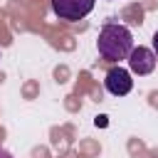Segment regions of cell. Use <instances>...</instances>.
I'll return each instance as SVG.
<instances>
[{
  "label": "cell",
  "instance_id": "obj_1",
  "mask_svg": "<svg viewBox=\"0 0 158 158\" xmlns=\"http://www.w3.org/2000/svg\"><path fill=\"white\" fill-rule=\"evenodd\" d=\"M96 47H99V54L106 62H121L133 49V35H131V30L126 25L109 22V25L101 27L99 40H96Z\"/></svg>",
  "mask_w": 158,
  "mask_h": 158
},
{
  "label": "cell",
  "instance_id": "obj_2",
  "mask_svg": "<svg viewBox=\"0 0 158 158\" xmlns=\"http://www.w3.org/2000/svg\"><path fill=\"white\" fill-rule=\"evenodd\" d=\"M52 2V10L59 20H67V22H77L81 17H86L91 10H94V2L96 0H49Z\"/></svg>",
  "mask_w": 158,
  "mask_h": 158
},
{
  "label": "cell",
  "instance_id": "obj_3",
  "mask_svg": "<svg viewBox=\"0 0 158 158\" xmlns=\"http://www.w3.org/2000/svg\"><path fill=\"white\" fill-rule=\"evenodd\" d=\"M126 59H128V69H131L133 74H141V77H143V74H151V72L156 69V59H158V57H156L153 49L138 44V47L131 49V54H128Z\"/></svg>",
  "mask_w": 158,
  "mask_h": 158
},
{
  "label": "cell",
  "instance_id": "obj_4",
  "mask_svg": "<svg viewBox=\"0 0 158 158\" xmlns=\"http://www.w3.org/2000/svg\"><path fill=\"white\" fill-rule=\"evenodd\" d=\"M106 91L114 94V96H126L131 89H133V79H131V72L123 69V67H114L106 72Z\"/></svg>",
  "mask_w": 158,
  "mask_h": 158
},
{
  "label": "cell",
  "instance_id": "obj_5",
  "mask_svg": "<svg viewBox=\"0 0 158 158\" xmlns=\"http://www.w3.org/2000/svg\"><path fill=\"white\" fill-rule=\"evenodd\" d=\"M153 52H156V57H158V30L153 32Z\"/></svg>",
  "mask_w": 158,
  "mask_h": 158
},
{
  "label": "cell",
  "instance_id": "obj_6",
  "mask_svg": "<svg viewBox=\"0 0 158 158\" xmlns=\"http://www.w3.org/2000/svg\"><path fill=\"white\" fill-rule=\"evenodd\" d=\"M0 158H12V153H7V151H2V148H0Z\"/></svg>",
  "mask_w": 158,
  "mask_h": 158
}]
</instances>
